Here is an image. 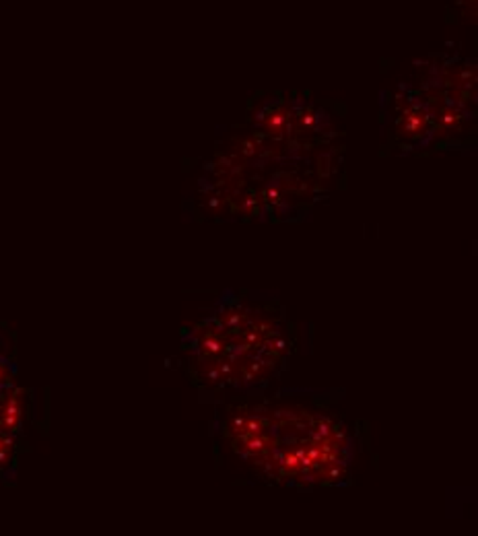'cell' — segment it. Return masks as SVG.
Masks as SVG:
<instances>
[{"instance_id": "obj_1", "label": "cell", "mask_w": 478, "mask_h": 536, "mask_svg": "<svg viewBox=\"0 0 478 536\" xmlns=\"http://www.w3.org/2000/svg\"><path fill=\"white\" fill-rule=\"evenodd\" d=\"M221 431L244 462L295 487L334 485L353 458L346 427L303 406H235Z\"/></svg>"}, {"instance_id": "obj_2", "label": "cell", "mask_w": 478, "mask_h": 536, "mask_svg": "<svg viewBox=\"0 0 478 536\" xmlns=\"http://www.w3.org/2000/svg\"><path fill=\"white\" fill-rule=\"evenodd\" d=\"M182 349L200 386L252 390L281 373L291 343L272 312L225 295L213 314L182 332Z\"/></svg>"}]
</instances>
